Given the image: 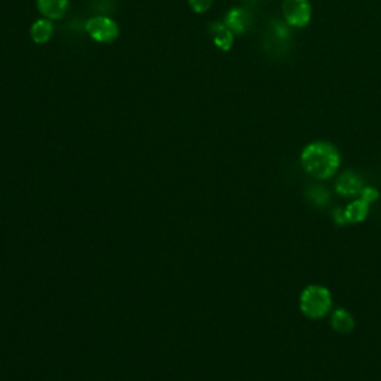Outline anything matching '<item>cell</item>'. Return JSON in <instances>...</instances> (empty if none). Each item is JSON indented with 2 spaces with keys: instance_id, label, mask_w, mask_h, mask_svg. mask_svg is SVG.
<instances>
[{
  "instance_id": "11",
  "label": "cell",
  "mask_w": 381,
  "mask_h": 381,
  "mask_svg": "<svg viewBox=\"0 0 381 381\" xmlns=\"http://www.w3.org/2000/svg\"><path fill=\"white\" fill-rule=\"evenodd\" d=\"M54 35V26H52L51 19L48 18H40L35 21L30 27V38L38 45L47 44V42Z\"/></svg>"
},
{
  "instance_id": "1",
  "label": "cell",
  "mask_w": 381,
  "mask_h": 381,
  "mask_svg": "<svg viewBox=\"0 0 381 381\" xmlns=\"http://www.w3.org/2000/svg\"><path fill=\"white\" fill-rule=\"evenodd\" d=\"M300 163L302 170L316 181H327L340 168L341 155L331 142L317 140L309 143L301 151Z\"/></svg>"
},
{
  "instance_id": "4",
  "label": "cell",
  "mask_w": 381,
  "mask_h": 381,
  "mask_svg": "<svg viewBox=\"0 0 381 381\" xmlns=\"http://www.w3.org/2000/svg\"><path fill=\"white\" fill-rule=\"evenodd\" d=\"M283 17L291 27L304 29L311 21L310 0H283Z\"/></svg>"
},
{
  "instance_id": "2",
  "label": "cell",
  "mask_w": 381,
  "mask_h": 381,
  "mask_svg": "<svg viewBox=\"0 0 381 381\" xmlns=\"http://www.w3.org/2000/svg\"><path fill=\"white\" fill-rule=\"evenodd\" d=\"M298 305L301 313L311 321H319L331 314L334 300L331 291L322 284H309L301 291Z\"/></svg>"
},
{
  "instance_id": "14",
  "label": "cell",
  "mask_w": 381,
  "mask_h": 381,
  "mask_svg": "<svg viewBox=\"0 0 381 381\" xmlns=\"http://www.w3.org/2000/svg\"><path fill=\"white\" fill-rule=\"evenodd\" d=\"M359 197H361L365 201H368L369 204H373V203H375V201L380 198V190L377 188H374V186L365 185L362 188V190H361V194H359Z\"/></svg>"
},
{
  "instance_id": "9",
  "label": "cell",
  "mask_w": 381,
  "mask_h": 381,
  "mask_svg": "<svg viewBox=\"0 0 381 381\" xmlns=\"http://www.w3.org/2000/svg\"><path fill=\"white\" fill-rule=\"evenodd\" d=\"M331 326L338 334H350L355 331V317L346 309H335L331 311Z\"/></svg>"
},
{
  "instance_id": "8",
  "label": "cell",
  "mask_w": 381,
  "mask_h": 381,
  "mask_svg": "<svg viewBox=\"0 0 381 381\" xmlns=\"http://www.w3.org/2000/svg\"><path fill=\"white\" fill-rule=\"evenodd\" d=\"M39 13L48 19H61L67 14L69 0H36Z\"/></svg>"
},
{
  "instance_id": "13",
  "label": "cell",
  "mask_w": 381,
  "mask_h": 381,
  "mask_svg": "<svg viewBox=\"0 0 381 381\" xmlns=\"http://www.w3.org/2000/svg\"><path fill=\"white\" fill-rule=\"evenodd\" d=\"M188 2L195 14H204L213 5V0H188Z\"/></svg>"
},
{
  "instance_id": "7",
  "label": "cell",
  "mask_w": 381,
  "mask_h": 381,
  "mask_svg": "<svg viewBox=\"0 0 381 381\" xmlns=\"http://www.w3.org/2000/svg\"><path fill=\"white\" fill-rule=\"evenodd\" d=\"M369 207L371 204L361 197L353 198L344 209V215L347 224H361L369 215Z\"/></svg>"
},
{
  "instance_id": "5",
  "label": "cell",
  "mask_w": 381,
  "mask_h": 381,
  "mask_svg": "<svg viewBox=\"0 0 381 381\" xmlns=\"http://www.w3.org/2000/svg\"><path fill=\"white\" fill-rule=\"evenodd\" d=\"M365 186L364 179L353 170H346L335 181V193L346 198H357Z\"/></svg>"
},
{
  "instance_id": "6",
  "label": "cell",
  "mask_w": 381,
  "mask_h": 381,
  "mask_svg": "<svg viewBox=\"0 0 381 381\" xmlns=\"http://www.w3.org/2000/svg\"><path fill=\"white\" fill-rule=\"evenodd\" d=\"M224 24L234 33V36H241L249 31L252 26V17L246 9L231 8L225 15Z\"/></svg>"
},
{
  "instance_id": "3",
  "label": "cell",
  "mask_w": 381,
  "mask_h": 381,
  "mask_svg": "<svg viewBox=\"0 0 381 381\" xmlns=\"http://www.w3.org/2000/svg\"><path fill=\"white\" fill-rule=\"evenodd\" d=\"M86 29L90 38L99 44H111L120 36L118 23L109 17L95 15L87 21Z\"/></svg>"
},
{
  "instance_id": "15",
  "label": "cell",
  "mask_w": 381,
  "mask_h": 381,
  "mask_svg": "<svg viewBox=\"0 0 381 381\" xmlns=\"http://www.w3.org/2000/svg\"><path fill=\"white\" fill-rule=\"evenodd\" d=\"M274 33L280 39H288L291 36V26L286 23H276L274 24Z\"/></svg>"
},
{
  "instance_id": "16",
  "label": "cell",
  "mask_w": 381,
  "mask_h": 381,
  "mask_svg": "<svg viewBox=\"0 0 381 381\" xmlns=\"http://www.w3.org/2000/svg\"><path fill=\"white\" fill-rule=\"evenodd\" d=\"M332 218H334V220L337 222V224H340V225H346V224H347L346 215H344V209H341V207H337V209L334 210Z\"/></svg>"
},
{
  "instance_id": "10",
  "label": "cell",
  "mask_w": 381,
  "mask_h": 381,
  "mask_svg": "<svg viewBox=\"0 0 381 381\" xmlns=\"http://www.w3.org/2000/svg\"><path fill=\"white\" fill-rule=\"evenodd\" d=\"M210 33L213 38V44L220 51H229L234 45V33L224 23H213L210 26Z\"/></svg>"
},
{
  "instance_id": "12",
  "label": "cell",
  "mask_w": 381,
  "mask_h": 381,
  "mask_svg": "<svg viewBox=\"0 0 381 381\" xmlns=\"http://www.w3.org/2000/svg\"><path fill=\"white\" fill-rule=\"evenodd\" d=\"M307 198L316 206H326L330 203V193L321 185H313L307 189Z\"/></svg>"
}]
</instances>
